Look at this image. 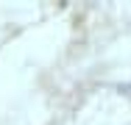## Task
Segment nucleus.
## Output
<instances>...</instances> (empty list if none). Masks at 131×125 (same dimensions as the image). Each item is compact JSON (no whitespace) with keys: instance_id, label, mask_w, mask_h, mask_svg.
Masks as SVG:
<instances>
[]
</instances>
